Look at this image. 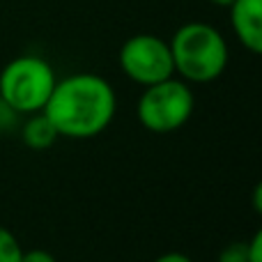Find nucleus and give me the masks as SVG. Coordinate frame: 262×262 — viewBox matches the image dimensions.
<instances>
[{"instance_id": "nucleus-10", "label": "nucleus", "mask_w": 262, "mask_h": 262, "mask_svg": "<svg viewBox=\"0 0 262 262\" xmlns=\"http://www.w3.org/2000/svg\"><path fill=\"white\" fill-rule=\"evenodd\" d=\"M21 262H58V258L46 249H30L21 253Z\"/></svg>"}, {"instance_id": "nucleus-9", "label": "nucleus", "mask_w": 262, "mask_h": 262, "mask_svg": "<svg viewBox=\"0 0 262 262\" xmlns=\"http://www.w3.org/2000/svg\"><path fill=\"white\" fill-rule=\"evenodd\" d=\"M219 262H249L246 242H232L219 253Z\"/></svg>"}, {"instance_id": "nucleus-13", "label": "nucleus", "mask_w": 262, "mask_h": 262, "mask_svg": "<svg viewBox=\"0 0 262 262\" xmlns=\"http://www.w3.org/2000/svg\"><path fill=\"white\" fill-rule=\"evenodd\" d=\"M207 3H212V5H219V7H228V5H230L232 0H207Z\"/></svg>"}, {"instance_id": "nucleus-5", "label": "nucleus", "mask_w": 262, "mask_h": 262, "mask_svg": "<svg viewBox=\"0 0 262 262\" xmlns=\"http://www.w3.org/2000/svg\"><path fill=\"white\" fill-rule=\"evenodd\" d=\"M120 69L129 81L147 88L152 83L175 76L170 44L159 35L140 32L129 37L120 49Z\"/></svg>"}, {"instance_id": "nucleus-2", "label": "nucleus", "mask_w": 262, "mask_h": 262, "mask_svg": "<svg viewBox=\"0 0 262 262\" xmlns=\"http://www.w3.org/2000/svg\"><path fill=\"white\" fill-rule=\"evenodd\" d=\"M168 44L175 74H180L182 81L195 85L221 78L230 60L226 37L219 32V28L205 21H189L180 26Z\"/></svg>"}, {"instance_id": "nucleus-12", "label": "nucleus", "mask_w": 262, "mask_h": 262, "mask_svg": "<svg viewBox=\"0 0 262 262\" xmlns=\"http://www.w3.org/2000/svg\"><path fill=\"white\" fill-rule=\"evenodd\" d=\"M152 262H193V260H191L186 253H180V251H170V253L159 255V258L152 260Z\"/></svg>"}, {"instance_id": "nucleus-1", "label": "nucleus", "mask_w": 262, "mask_h": 262, "mask_svg": "<svg viewBox=\"0 0 262 262\" xmlns=\"http://www.w3.org/2000/svg\"><path fill=\"white\" fill-rule=\"evenodd\" d=\"M118 113V95L99 74L81 72L55 81L44 115L60 138L85 140L104 134Z\"/></svg>"}, {"instance_id": "nucleus-7", "label": "nucleus", "mask_w": 262, "mask_h": 262, "mask_svg": "<svg viewBox=\"0 0 262 262\" xmlns=\"http://www.w3.org/2000/svg\"><path fill=\"white\" fill-rule=\"evenodd\" d=\"M21 138L30 149L41 152V149L53 147L55 140L60 138V134L53 127V122L44 115V111H39V113L28 115V120L23 122V129H21Z\"/></svg>"}, {"instance_id": "nucleus-6", "label": "nucleus", "mask_w": 262, "mask_h": 262, "mask_svg": "<svg viewBox=\"0 0 262 262\" xmlns=\"http://www.w3.org/2000/svg\"><path fill=\"white\" fill-rule=\"evenodd\" d=\"M230 26L237 41L251 53L262 51V0H232Z\"/></svg>"}, {"instance_id": "nucleus-8", "label": "nucleus", "mask_w": 262, "mask_h": 262, "mask_svg": "<svg viewBox=\"0 0 262 262\" xmlns=\"http://www.w3.org/2000/svg\"><path fill=\"white\" fill-rule=\"evenodd\" d=\"M23 246L9 228L0 226V262H21Z\"/></svg>"}, {"instance_id": "nucleus-4", "label": "nucleus", "mask_w": 262, "mask_h": 262, "mask_svg": "<svg viewBox=\"0 0 262 262\" xmlns=\"http://www.w3.org/2000/svg\"><path fill=\"white\" fill-rule=\"evenodd\" d=\"M193 108L195 97L189 83L170 76L166 81L143 88L136 115H138V122L152 134H170L189 122Z\"/></svg>"}, {"instance_id": "nucleus-11", "label": "nucleus", "mask_w": 262, "mask_h": 262, "mask_svg": "<svg viewBox=\"0 0 262 262\" xmlns=\"http://www.w3.org/2000/svg\"><path fill=\"white\" fill-rule=\"evenodd\" d=\"M246 251H249V262H262V232L260 230L246 242Z\"/></svg>"}, {"instance_id": "nucleus-3", "label": "nucleus", "mask_w": 262, "mask_h": 262, "mask_svg": "<svg viewBox=\"0 0 262 262\" xmlns=\"http://www.w3.org/2000/svg\"><path fill=\"white\" fill-rule=\"evenodd\" d=\"M53 67L39 55H18L0 72V101L16 115L44 111L55 88Z\"/></svg>"}]
</instances>
